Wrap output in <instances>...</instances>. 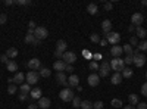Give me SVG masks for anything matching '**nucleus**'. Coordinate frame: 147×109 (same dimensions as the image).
Returning a JSON list of instances; mask_svg holds the SVG:
<instances>
[{
  "label": "nucleus",
  "mask_w": 147,
  "mask_h": 109,
  "mask_svg": "<svg viewBox=\"0 0 147 109\" xmlns=\"http://www.w3.org/2000/svg\"><path fill=\"white\" fill-rule=\"evenodd\" d=\"M110 69H113L115 72H122L125 69V62H124V59H121V58H113L112 60H110Z\"/></svg>",
  "instance_id": "1"
},
{
  "label": "nucleus",
  "mask_w": 147,
  "mask_h": 109,
  "mask_svg": "<svg viewBox=\"0 0 147 109\" xmlns=\"http://www.w3.org/2000/svg\"><path fill=\"white\" fill-rule=\"evenodd\" d=\"M132 58H134V65L136 66H138V68H141L144 64H146V56L140 52V50H134V53H132Z\"/></svg>",
  "instance_id": "2"
},
{
  "label": "nucleus",
  "mask_w": 147,
  "mask_h": 109,
  "mask_svg": "<svg viewBox=\"0 0 147 109\" xmlns=\"http://www.w3.org/2000/svg\"><path fill=\"white\" fill-rule=\"evenodd\" d=\"M59 97L62 99L63 102H72V99L75 97V96H74V90L71 87H68V89H63L62 91L59 93Z\"/></svg>",
  "instance_id": "3"
},
{
  "label": "nucleus",
  "mask_w": 147,
  "mask_h": 109,
  "mask_svg": "<svg viewBox=\"0 0 147 109\" xmlns=\"http://www.w3.org/2000/svg\"><path fill=\"white\" fill-rule=\"evenodd\" d=\"M47 35H49V31L44 27H37L35 31H34V37L37 40H40V41H43L44 39H47Z\"/></svg>",
  "instance_id": "4"
},
{
  "label": "nucleus",
  "mask_w": 147,
  "mask_h": 109,
  "mask_svg": "<svg viewBox=\"0 0 147 109\" xmlns=\"http://www.w3.org/2000/svg\"><path fill=\"white\" fill-rule=\"evenodd\" d=\"M144 22V16L143 14H140V12H136V14H132L131 16V24L134 27H141V24Z\"/></svg>",
  "instance_id": "5"
},
{
  "label": "nucleus",
  "mask_w": 147,
  "mask_h": 109,
  "mask_svg": "<svg viewBox=\"0 0 147 109\" xmlns=\"http://www.w3.org/2000/svg\"><path fill=\"white\" fill-rule=\"evenodd\" d=\"M62 60L66 65H72V64H75V60H77V55L74 52H65L63 56H62Z\"/></svg>",
  "instance_id": "6"
},
{
  "label": "nucleus",
  "mask_w": 147,
  "mask_h": 109,
  "mask_svg": "<svg viewBox=\"0 0 147 109\" xmlns=\"http://www.w3.org/2000/svg\"><path fill=\"white\" fill-rule=\"evenodd\" d=\"M27 66H28L31 71H38V69L41 68V60H40L38 58H32V59H30L28 62H27Z\"/></svg>",
  "instance_id": "7"
},
{
  "label": "nucleus",
  "mask_w": 147,
  "mask_h": 109,
  "mask_svg": "<svg viewBox=\"0 0 147 109\" xmlns=\"http://www.w3.org/2000/svg\"><path fill=\"white\" fill-rule=\"evenodd\" d=\"M27 83L30 84V86H34V84H37L38 83V72L37 71H30V72H27Z\"/></svg>",
  "instance_id": "8"
},
{
  "label": "nucleus",
  "mask_w": 147,
  "mask_h": 109,
  "mask_svg": "<svg viewBox=\"0 0 147 109\" xmlns=\"http://www.w3.org/2000/svg\"><path fill=\"white\" fill-rule=\"evenodd\" d=\"M109 71H110V62L107 60H103L102 65H100V69H99V77H107L109 75Z\"/></svg>",
  "instance_id": "9"
},
{
  "label": "nucleus",
  "mask_w": 147,
  "mask_h": 109,
  "mask_svg": "<svg viewBox=\"0 0 147 109\" xmlns=\"http://www.w3.org/2000/svg\"><path fill=\"white\" fill-rule=\"evenodd\" d=\"M87 81H88V86H90V87H97V86L100 84V77H99V74H97V72H93V74L88 75Z\"/></svg>",
  "instance_id": "10"
},
{
  "label": "nucleus",
  "mask_w": 147,
  "mask_h": 109,
  "mask_svg": "<svg viewBox=\"0 0 147 109\" xmlns=\"http://www.w3.org/2000/svg\"><path fill=\"white\" fill-rule=\"evenodd\" d=\"M106 40H107V43H110V44H118L119 43V40H121V35L118 34V32H115V31H112V32H109L107 35H106Z\"/></svg>",
  "instance_id": "11"
},
{
  "label": "nucleus",
  "mask_w": 147,
  "mask_h": 109,
  "mask_svg": "<svg viewBox=\"0 0 147 109\" xmlns=\"http://www.w3.org/2000/svg\"><path fill=\"white\" fill-rule=\"evenodd\" d=\"M56 80H57V83H59V84H62V86H63L65 89H68V87H69V84H68V78H66V75H65V72H57V74H56Z\"/></svg>",
  "instance_id": "12"
},
{
  "label": "nucleus",
  "mask_w": 147,
  "mask_h": 109,
  "mask_svg": "<svg viewBox=\"0 0 147 109\" xmlns=\"http://www.w3.org/2000/svg\"><path fill=\"white\" fill-rule=\"evenodd\" d=\"M122 53H124V49H122V46L115 44V46L110 47V55H112L113 58H121Z\"/></svg>",
  "instance_id": "13"
},
{
  "label": "nucleus",
  "mask_w": 147,
  "mask_h": 109,
  "mask_svg": "<svg viewBox=\"0 0 147 109\" xmlns=\"http://www.w3.org/2000/svg\"><path fill=\"white\" fill-rule=\"evenodd\" d=\"M24 83H25V74L18 71L15 74V77H13V84H16V86L19 84V86H21V84H24Z\"/></svg>",
  "instance_id": "14"
},
{
  "label": "nucleus",
  "mask_w": 147,
  "mask_h": 109,
  "mask_svg": "<svg viewBox=\"0 0 147 109\" xmlns=\"http://www.w3.org/2000/svg\"><path fill=\"white\" fill-rule=\"evenodd\" d=\"M102 30H103L105 35H107L109 32H112V22H110L109 19H105L102 22Z\"/></svg>",
  "instance_id": "15"
},
{
  "label": "nucleus",
  "mask_w": 147,
  "mask_h": 109,
  "mask_svg": "<svg viewBox=\"0 0 147 109\" xmlns=\"http://www.w3.org/2000/svg\"><path fill=\"white\" fill-rule=\"evenodd\" d=\"M53 68H55L57 72H65V69H66V64L63 62L62 59H59V60H56V62L53 64Z\"/></svg>",
  "instance_id": "16"
},
{
  "label": "nucleus",
  "mask_w": 147,
  "mask_h": 109,
  "mask_svg": "<svg viewBox=\"0 0 147 109\" xmlns=\"http://www.w3.org/2000/svg\"><path fill=\"white\" fill-rule=\"evenodd\" d=\"M68 84H69V87H78L80 86V77L75 75V74H72L68 78Z\"/></svg>",
  "instance_id": "17"
},
{
  "label": "nucleus",
  "mask_w": 147,
  "mask_h": 109,
  "mask_svg": "<svg viewBox=\"0 0 147 109\" xmlns=\"http://www.w3.org/2000/svg\"><path fill=\"white\" fill-rule=\"evenodd\" d=\"M66 47H68V44H66L65 40H57V43H56V50H57V52L65 53V52H66Z\"/></svg>",
  "instance_id": "18"
},
{
  "label": "nucleus",
  "mask_w": 147,
  "mask_h": 109,
  "mask_svg": "<svg viewBox=\"0 0 147 109\" xmlns=\"http://www.w3.org/2000/svg\"><path fill=\"white\" fill-rule=\"evenodd\" d=\"M50 105H52V102H50V99H49V97H41L38 100V108H41V109H49V108H50Z\"/></svg>",
  "instance_id": "19"
},
{
  "label": "nucleus",
  "mask_w": 147,
  "mask_h": 109,
  "mask_svg": "<svg viewBox=\"0 0 147 109\" xmlns=\"http://www.w3.org/2000/svg\"><path fill=\"white\" fill-rule=\"evenodd\" d=\"M110 81H112L113 86H118V84H121V83H122V74H121V72H115V74L110 77Z\"/></svg>",
  "instance_id": "20"
},
{
  "label": "nucleus",
  "mask_w": 147,
  "mask_h": 109,
  "mask_svg": "<svg viewBox=\"0 0 147 109\" xmlns=\"http://www.w3.org/2000/svg\"><path fill=\"white\" fill-rule=\"evenodd\" d=\"M30 94H31V99H38V100H40V99L43 97V96H41L43 93H41V89H40V87H38V89H37V87L32 89Z\"/></svg>",
  "instance_id": "21"
},
{
  "label": "nucleus",
  "mask_w": 147,
  "mask_h": 109,
  "mask_svg": "<svg viewBox=\"0 0 147 109\" xmlns=\"http://www.w3.org/2000/svg\"><path fill=\"white\" fill-rule=\"evenodd\" d=\"M87 12L90 15H97V14H99V6H97L96 3H90L87 6Z\"/></svg>",
  "instance_id": "22"
},
{
  "label": "nucleus",
  "mask_w": 147,
  "mask_h": 109,
  "mask_svg": "<svg viewBox=\"0 0 147 109\" xmlns=\"http://www.w3.org/2000/svg\"><path fill=\"white\" fill-rule=\"evenodd\" d=\"M6 56H7L9 59H12V60H13V59L18 56V49H15V47H9V49H7V52H6Z\"/></svg>",
  "instance_id": "23"
},
{
  "label": "nucleus",
  "mask_w": 147,
  "mask_h": 109,
  "mask_svg": "<svg viewBox=\"0 0 147 109\" xmlns=\"http://www.w3.org/2000/svg\"><path fill=\"white\" fill-rule=\"evenodd\" d=\"M146 35H147L146 28H143V27H137V28H136V37H137V39H144Z\"/></svg>",
  "instance_id": "24"
},
{
  "label": "nucleus",
  "mask_w": 147,
  "mask_h": 109,
  "mask_svg": "<svg viewBox=\"0 0 147 109\" xmlns=\"http://www.w3.org/2000/svg\"><path fill=\"white\" fill-rule=\"evenodd\" d=\"M6 68H7V71H10V72H15V71H18V64L15 62V60H9V62L6 64Z\"/></svg>",
  "instance_id": "25"
},
{
  "label": "nucleus",
  "mask_w": 147,
  "mask_h": 109,
  "mask_svg": "<svg viewBox=\"0 0 147 109\" xmlns=\"http://www.w3.org/2000/svg\"><path fill=\"white\" fill-rule=\"evenodd\" d=\"M50 74H52V71L49 69V68H44V66H41L40 71H38V75H40V77H44V78L50 77Z\"/></svg>",
  "instance_id": "26"
},
{
  "label": "nucleus",
  "mask_w": 147,
  "mask_h": 109,
  "mask_svg": "<svg viewBox=\"0 0 147 109\" xmlns=\"http://www.w3.org/2000/svg\"><path fill=\"white\" fill-rule=\"evenodd\" d=\"M128 102H129V105H132V106L138 105V102H140V100H138V96H137V94H134V93L129 94V96H128Z\"/></svg>",
  "instance_id": "27"
},
{
  "label": "nucleus",
  "mask_w": 147,
  "mask_h": 109,
  "mask_svg": "<svg viewBox=\"0 0 147 109\" xmlns=\"http://www.w3.org/2000/svg\"><path fill=\"white\" fill-rule=\"evenodd\" d=\"M121 74H122V78H131L132 77V69L131 68H125Z\"/></svg>",
  "instance_id": "28"
},
{
  "label": "nucleus",
  "mask_w": 147,
  "mask_h": 109,
  "mask_svg": "<svg viewBox=\"0 0 147 109\" xmlns=\"http://www.w3.org/2000/svg\"><path fill=\"white\" fill-rule=\"evenodd\" d=\"M21 93H25V94L31 93V87H30V84H28V83L21 84Z\"/></svg>",
  "instance_id": "29"
},
{
  "label": "nucleus",
  "mask_w": 147,
  "mask_h": 109,
  "mask_svg": "<svg viewBox=\"0 0 147 109\" xmlns=\"http://www.w3.org/2000/svg\"><path fill=\"white\" fill-rule=\"evenodd\" d=\"M81 109H93V103L90 100H82L81 102Z\"/></svg>",
  "instance_id": "30"
},
{
  "label": "nucleus",
  "mask_w": 147,
  "mask_h": 109,
  "mask_svg": "<svg viewBox=\"0 0 147 109\" xmlns=\"http://www.w3.org/2000/svg\"><path fill=\"white\" fill-rule=\"evenodd\" d=\"M138 50L140 52H147V40H143L141 43H138Z\"/></svg>",
  "instance_id": "31"
},
{
  "label": "nucleus",
  "mask_w": 147,
  "mask_h": 109,
  "mask_svg": "<svg viewBox=\"0 0 147 109\" xmlns=\"http://www.w3.org/2000/svg\"><path fill=\"white\" fill-rule=\"evenodd\" d=\"M122 49H124V52H125L127 55H132V53H134V49H132V46H131V44L122 46Z\"/></svg>",
  "instance_id": "32"
},
{
  "label": "nucleus",
  "mask_w": 147,
  "mask_h": 109,
  "mask_svg": "<svg viewBox=\"0 0 147 109\" xmlns=\"http://www.w3.org/2000/svg\"><path fill=\"white\" fill-rule=\"evenodd\" d=\"M81 102H82V100L78 97V96H75V97L72 99V106H74V108H81Z\"/></svg>",
  "instance_id": "33"
},
{
  "label": "nucleus",
  "mask_w": 147,
  "mask_h": 109,
  "mask_svg": "<svg viewBox=\"0 0 147 109\" xmlns=\"http://www.w3.org/2000/svg\"><path fill=\"white\" fill-rule=\"evenodd\" d=\"M16 91H18L16 84H9V87H7V93H9V94H15Z\"/></svg>",
  "instance_id": "34"
},
{
  "label": "nucleus",
  "mask_w": 147,
  "mask_h": 109,
  "mask_svg": "<svg viewBox=\"0 0 147 109\" xmlns=\"http://www.w3.org/2000/svg\"><path fill=\"white\" fill-rule=\"evenodd\" d=\"M34 41H35L34 34H27V35H25V43H28V44H34Z\"/></svg>",
  "instance_id": "35"
},
{
  "label": "nucleus",
  "mask_w": 147,
  "mask_h": 109,
  "mask_svg": "<svg viewBox=\"0 0 147 109\" xmlns=\"http://www.w3.org/2000/svg\"><path fill=\"white\" fill-rule=\"evenodd\" d=\"M15 5H19V6H30V5H31V0H15Z\"/></svg>",
  "instance_id": "36"
},
{
  "label": "nucleus",
  "mask_w": 147,
  "mask_h": 109,
  "mask_svg": "<svg viewBox=\"0 0 147 109\" xmlns=\"http://www.w3.org/2000/svg\"><path fill=\"white\" fill-rule=\"evenodd\" d=\"M88 66H90V69H91V71H99V69H100V65L97 64L96 60H91Z\"/></svg>",
  "instance_id": "37"
},
{
  "label": "nucleus",
  "mask_w": 147,
  "mask_h": 109,
  "mask_svg": "<svg viewBox=\"0 0 147 109\" xmlns=\"http://www.w3.org/2000/svg\"><path fill=\"white\" fill-rule=\"evenodd\" d=\"M110 105H112L113 108H116V109H118V108H121V106H122V100H121V99H112Z\"/></svg>",
  "instance_id": "38"
},
{
  "label": "nucleus",
  "mask_w": 147,
  "mask_h": 109,
  "mask_svg": "<svg viewBox=\"0 0 147 109\" xmlns=\"http://www.w3.org/2000/svg\"><path fill=\"white\" fill-rule=\"evenodd\" d=\"M90 40H91V43H100V35L99 34H91L90 35Z\"/></svg>",
  "instance_id": "39"
},
{
  "label": "nucleus",
  "mask_w": 147,
  "mask_h": 109,
  "mask_svg": "<svg viewBox=\"0 0 147 109\" xmlns=\"http://www.w3.org/2000/svg\"><path fill=\"white\" fill-rule=\"evenodd\" d=\"M128 44H131L132 47L138 46V39L136 37V35H131V39H129V43H128Z\"/></svg>",
  "instance_id": "40"
},
{
  "label": "nucleus",
  "mask_w": 147,
  "mask_h": 109,
  "mask_svg": "<svg viewBox=\"0 0 147 109\" xmlns=\"http://www.w3.org/2000/svg\"><path fill=\"white\" fill-rule=\"evenodd\" d=\"M7 22V15L6 14H0V25H5Z\"/></svg>",
  "instance_id": "41"
},
{
  "label": "nucleus",
  "mask_w": 147,
  "mask_h": 109,
  "mask_svg": "<svg viewBox=\"0 0 147 109\" xmlns=\"http://www.w3.org/2000/svg\"><path fill=\"white\" fill-rule=\"evenodd\" d=\"M113 9V3L112 2H105V10L106 12H110Z\"/></svg>",
  "instance_id": "42"
},
{
  "label": "nucleus",
  "mask_w": 147,
  "mask_h": 109,
  "mask_svg": "<svg viewBox=\"0 0 147 109\" xmlns=\"http://www.w3.org/2000/svg\"><path fill=\"white\" fill-rule=\"evenodd\" d=\"M124 62H125V65L132 64V62H134V58H132V55H127V58L124 59Z\"/></svg>",
  "instance_id": "43"
},
{
  "label": "nucleus",
  "mask_w": 147,
  "mask_h": 109,
  "mask_svg": "<svg viewBox=\"0 0 147 109\" xmlns=\"http://www.w3.org/2000/svg\"><path fill=\"white\" fill-rule=\"evenodd\" d=\"M93 109H103V102L97 100L96 103H93Z\"/></svg>",
  "instance_id": "44"
},
{
  "label": "nucleus",
  "mask_w": 147,
  "mask_h": 109,
  "mask_svg": "<svg viewBox=\"0 0 147 109\" xmlns=\"http://www.w3.org/2000/svg\"><path fill=\"white\" fill-rule=\"evenodd\" d=\"M35 28H37L35 22H34V21H30V22H28V30H31V31H35Z\"/></svg>",
  "instance_id": "45"
},
{
  "label": "nucleus",
  "mask_w": 147,
  "mask_h": 109,
  "mask_svg": "<svg viewBox=\"0 0 147 109\" xmlns=\"http://www.w3.org/2000/svg\"><path fill=\"white\" fill-rule=\"evenodd\" d=\"M141 94L147 97V83H144L143 86H141Z\"/></svg>",
  "instance_id": "46"
},
{
  "label": "nucleus",
  "mask_w": 147,
  "mask_h": 109,
  "mask_svg": "<svg viewBox=\"0 0 147 109\" xmlns=\"http://www.w3.org/2000/svg\"><path fill=\"white\" fill-rule=\"evenodd\" d=\"M9 60H10V59H9L6 55H2V56H0V62H2V64H7Z\"/></svg>",
  "instance_id": "47"
},
{
  "label": "nucleus",
  "mask_w": 147,
  "mask_h": 109,
  "mask_svg": "<svg viewBox=\"0 0 147 109\" xmlns=\"http://www.w3.org/2000/svg\"><path fill=\"white\" fill-rule=\"evenodd\" d=\"M82 56H84V58H87V59H93V55H91L88 50H84V52H82Z\"/></svg>",
  "instance_id": "48"
},
{
  "label": "nucleus",
  "mask_w": 147,
  "mask_h": 109,
  "mask_svg": "<svg viewBox=\"0 0 147 109\" xmlns=\"http://www.w3.org/2000/svg\"><path fill=\"white\" fill-rule=\"evenodd\" d=\"M136 109H147V103H144V102H138V105H137Z\"/></svg>",
  "instance_id": "49"
},
{
  "label": "nucleus",
  "mask_w": 147,
  "mask_h": 109,
  "mask_svg": "<svg viewBox=\"0 0 147 109\" xmlns=\"http://www.w3.org/2000/svg\"><path fill=\"white\" fill-rule=\"evenodd\" d=\"M27 97H28V94H25V93H21V94H19V100H21V102L27 100Z\"/></svg>",
  "instance_id": "50"
},
{
  "label": "nucleus",
  "mask_w": 147,
  "mask_h": 109,
  "mask_svg": "<svg viewBox=\"0 0 147 109\" xmlns=\"http://www.w3.org/2000/svg\"><path fill=\"white\" fill-rule=\"evenodd\" d=\"M55 56H56V58H57V60H59V59H62L63 53H60V52H57V50H56V52H55Z\"/></svg>",
  "instance_id": "51"
},
{
  "label": "nucleus",
  "mask_w": 147,
  "mask_h": 109,
  "mask_svg": "<svg viewBox=\"0 0 147 109\" xmlns=\"http://www.w3.org/2000/svg\"><path fill=\"white\" fill-rule=\"evenodd\" d=\"M65 71H66V72H72V71H74V66H72V65H66V69H65Z\"/></svg>",
  "instance_id": "52"
},
{
  "label": "nucleus",
  "mask_w": 147,
  "mask_h": 109,
  "mask_svg": "<svg viewBox=\"0 0 147 109\" xmlns=\"http://www.w3.org/2000/svg\"><path fill=\"white\" fill-rule=\"evenodd\" d=\"M15 2H13V0H5V5L6 6H10V5H13Z\"/></svg>",
  "instance_id": "53"
},
{
  "label": "nucleus",
  "mask_w": 147,
  "mask_h": 109,
  "mask_svg": "<svg viewBox=\"0 0 147 109\" xmlns=\"http://www.w3.org/2000/svg\"><path fill=\"white\" fill-rule=\"evenodd\" d=\"M136 28H137V27H134L132 24H131V25L128 27V31H129V32H134V31H136Z\"/></svg>",
  "instance_id": "54"
},
{
  "label": "nucleus",
  "mask_w": 147,
  "mask_h": 109,
  "mask_svg": "<svg viewBox=\"0 0 147 109\" xmlns=\"http://www.w3.org/2000/svg\"><path fill=\"white\" fill-rule=\"evenodd\" d=\"M93 59H96V60H97V59H102V55H100V53H94V55H93Z\"/></svg>",
  "instance_id": "55"
},
{
  "label": "nucleus",
  "mask_w": 147,
  "mask_h": 109,
  "mask_svg": "<svg viewBox=\"0 0 147 109\" xmlns=\"http://www.w3.org/2000/svg\"><path fill=\"white\" fill-rule=\"evenodd\" d=\"M100 44H102V46H107V40H106V39L100 40Z\"/></svg>",
  "instance_id": "56"
},
{
  "label": "nucleus",
  "mask_w": 147,
  "mask_h": 109,
  "mask_svg": "<svg viewBox=\"0 0 147 109\" xmlns=\"http://www.w3.org/2000/svg\"><path fill=\"white\" fill-rule=\"evenodd\" d=\"M28 109H38V106H37V105H30Z\"/></svg>",
  "instance_id": "57"
},
{
  "label": "nucleus",
  "mask_w": 147,
  "mask_h": 109,
  "mask_svg": "<svg viewBox=\"0 0 147 109\" xmlns=\"http://www.w3.org/2000/svg\"><path fill=\"white\" fill-rule=\"evenodd\" d=\"M124 109H136V106H132V105H128V106H125Z\"/></svg>",
  "instance_id": "58"
},
{
  "label": "nucleus",
  "mask_w": 147,
  "mask_h": 109,
  "mask_svg": "<svg viewBox=\"0 0 147 109\" xmlns=\"http://www.w3.org/2000/svg\"><path fill=\"white\" fill-rule=\"evenodd\" d=\"M40 43H41V41H40V40H37V39H35V41H34V46H38V44H40Z\"/></svg>",
  "instance_id": "59"
},
{
  "label": "nucleus",
  "mask_w": 147,
  "mask_h": 109,
  "mask_svg": "<svg viewBox=\"0 0 147 109\" xmlns=\"http://www.w3.org/2000/svg\"><path fill=\"white\" fill-rule=\"evenodd\" d=\"M141 5H143V6H147V0H143V2H141Z\"/></svg>",
  "instance_id": "60"
},
{
  "label": "nucleus",
  "mask_w": 147,
  "mask_h": 109,
  "mask_svg": "<svg viewBox=\"0 0 147 109\" xmlns=\"http://www.w3.org/2000/svg\"><path fill=\"white\" fill-rule=\"evenodd\" d=\"M146 80H147V71H146Z\"/></svg>",
  "instance_id": "61"
},
{
  "label": "nucleus",
  "mask_w": 147,
  "mask_h": 109,
  "mask_svg": "<svg viewBox=\"0 0 147 109\" xmlns=\"http://www.w3.org/2000/svg\"><path fill=\"white\" fill-rule=\"evenodd\" d=\"M59 109H62V108H59Z\"/></svg>",
  "instance_id": "62"
}]
</instances>
